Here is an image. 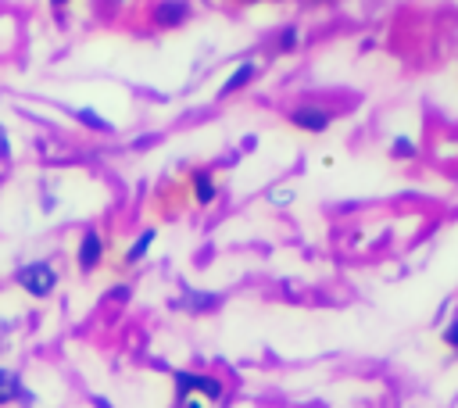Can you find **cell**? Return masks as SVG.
<instances>
[{"label": "cell", "mask_w": 458, "mask_h": 408, "mask_svg": "<svg viewBox=\"0 0 458 408\" xmlns=\"http://www.w3.org/2000/svg\"><path fill=\"white\" fill-rule=\"evenodd\" d=\"M154 18H157V25H179L186 18V4H183V0H165V4L157 8Z\"/></svg>", "instance_id": "8992f818"}, {"label": "cell", "mask_w": 458, "mask_h": 408, "mask_svg": "<svg viewBox=\"0 0 458 408\" xmlns=\"http://www.w3.org/2000/svg\"><path fill=\"white\" fill-rule=\"evenodd\" d=\"M154 237H157V233H154V229H147V233H144V237H140V240H136V244L129 247V255H125V258H129V262H140V258H144V255H147V251H151Z\"/></svg>", "instance_id": "9c48e42d"}, {"label": "cell", "mask_w": 458, "mask_h": 408, "mask_svg": "<svg viewBox=\"0 0 458 408\" xmlns=\"http://www.w3.org/2000/svg\"><path fill=\"white\" fill-rule=\"evenodd\" d=\"M18 283L33 294V297H47L54 290V283H58V276H54V269L51 265H43V262H36V265H25V269L18 272Z\"/></svg>", "instance_id": "6da1fadb"}, {"label": "cell", "mask_w": 458, "mask_h": 408, "mask_svg": "<svg viewBox=\"0 0 458 408\" xmlns=\"http://www.w3.org/2000/svg\"><path fill=\"white\" fill-rule=\"evenodd\" d=\"M194 190H197V201L201 204H208L215 197V183H212L208 172H197V176H194Z\"/></svg>", "instance_id": "ba28073f"}, {"label": "cell", "mask_w": 458, "mask_h": 408, "mask_svg": "<svg viewBox=\"0 0 458 408\" xmlns=\"http://www.w3.org/2000/svg\"><path fill=\"white\" fill-rule=\"evenodd\" d=\"M186 408H201V401H190V405H186Z\"/></svg>", "instance_id": "5bb4252c"}, {"label": "cell", "mask_w": 458, "mask_h": 408, "mask_svg": "<svg viewBox=\"0 0 458 408\" xmlns=\"http://www.w3.org/2000/svg\"><path fill=\"white\" fill-rule=\"evenodd\" d=\"M394 154H398V158H412V154H416V147H412V144H408V140L401 136L398 144H394Z\"/></svg>", "instance_id": "8fae6325"}, {"label": "cell", "mask_w": 458, "mask_h": 408, "mask_svg": "<svg viewBox=\"0 0 458 408\" xmlns=\"http://www.w3.org/2000/svg\"><path fill=\"white\" fill-rule=\"evenodd\" d=\"M101 251H104V244H101V233H86V237H83V244H79V265H83V269L90 272L93 269V265H97L101 262Z\"/></svg>", "instance_id": "277c9868"}, {"label": "cell", "mask_w": 458, "mask_h": 408, "mask_svg": "<svg viewBox=\"0 0 458 408\" xmlns=\"http://www.w3.org/2000/svg\"><path fill=\"white\" fill-rule=\"evenodd\" d=\"M75 118H79V122H86L90 129H101V133H107V129H112V125H107L101 115H93V107H79V112H75Z\"/></svg>", "instance_id": "30bf717a"}, {"label": "cell", "mask_w": 458, "mask_h": 408, "mask_svg": "<svg viewBox=\"0 0 458 408\" xmlns=\"http://www.w3.org/2000/svg\"><path fill=\"white\" fill-rule=\"evenodd\" d=\"M176 390H179V398L194 394V390H201V394L212 398V401L222 398V383H218L215 376H197V372H176Z\"/></svg>", "instance_id": "7a4b0ae2"}, {"label": "cell", "mask_w": 458, "mask_h": 408, "mask_svg": "<svg viewBox=\"0 0 458 408\" xmlns=\"http://www.w3.org/2000/svg\"><path fill=\"white\" fill-rule=\"evenodd\" d=\"M297 43V33H294V29H290V33L287 36H283V47H294Z\"/></svg>", "instance_id": "4fadbf2b"}, {"label": "cell", "mask_w": 458, "mask_h": 408, "mask_svg": "<svg viewBox=\"0 0 458 408\" xmlns=\"http://www.w3.org/2000/svg\"><path fill=\"white\" fill-rule=\"evenodd\" d=\"M444 340H448V344H451V348L458 351V319H455V322H451V326L444 329Z\"/></svg>", "instance_id": "7c38bea8"}, {"label": "cell", "mask_w": 458, "mask_h": 408, "mask_svg": "<svg viewBox=\"0 0 458 408\" xmlns=\"http://www.w3.org/2000/svg\"><path fill=\"white\" fill-rule=\"evenodd\" d=\"M255 72H258V68L251 65V61H244V65H240V68H236V72L229 75V83H226V93H229V90H240V86H247L251 79H255Z\"/></svg>", "instance_id": "52a82bcc"}, {"label": "cell", "mask_w": 458, "mask_h": 408, "mask_svg": "<svg viewBox=\"0 0 458 408\" xmlns=\"http://www.w3.org/2000/svg\"><path fill=\"white\" fill-rule=\"evenodd\" d=\"M14 394H22V401H33V394H29V390H22L18 376H14V372H8V369H0V405H4V401H11Z\"/></svg>", "instance_id": "5b68a950"}, {"label": "cell", "mask_w": 458, "mask_h": 408, "mask_svg": "<svg viewBox=\"0 0 458 408\" xmlns=\"http://www.w3.org/2000/svg\"><path fill=\"white\" fill-rule=\"evenodd\" d=\"M54 4H68V0H54Z\"/></svg>", "instance_id": "9a60e30c"}, {"label": "cell", "mask_w": 458, "mask_h": 408, "mask_svg": "<svg viewBox=\"0 0 458 408\" xmlns=\"http://www.w3.org/2000/svg\"><path fill=\"white\" fill-rule=\"evenodd\" d=\"M290 122L308 129V133H322L329 125V115L322 112V107H297V112H290Z\"/></svg>", "instance_id": "3957f363"}]
</instances>
